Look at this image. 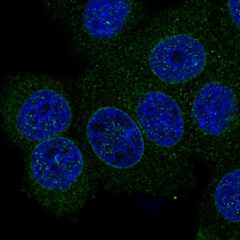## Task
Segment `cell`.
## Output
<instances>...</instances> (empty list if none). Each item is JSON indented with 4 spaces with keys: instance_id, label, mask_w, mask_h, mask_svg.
Segmentation results:
<instances>
[{
    "instance_id": "1",
    "label": "cell",
    "mask_w": 240,
    "mask_h": 240,
    "mask_svg": "<svg viewBox=\"0 0 240 240\" xmlns=\"http://www.w3.org/2000/svg\"><path fill=\"white\" fill-rule=\"evenodd\" d=\"M59 85L48 75L9 74L2 85L1 111L30 140L38 141L59 134L69 126L72 114Z\"/></svg>"
},
{
    "instance_id": "2",
    "label": "cell",
    "mask_w": 240,
    "mask_h": 240,
    "mask_svg": "<svg viewBox=\"0 0 240 240\" xmlns=\"http://www.w3.org/2000/svg\"><path fill=\"white\" fill-rule=\"evenodd\" d=\"M87 134L90 143L102 160L113 167H131L140 160L144 143L138 127L126 113L107 107L95 111L90 118Z\"/></svg>"
},
{
    "instance_id": "3",
    "label": "cell",
    "mask_w": 240,
    "mask_h": 240,
    "mask_svg": "<svg viewBox=\"0 0 240 240\" xmlns=\"http://www.w3.org/2000/svg\"><path fill=\"white\" fill-rule=\"evenodd\" d=\"M30 165L34 178L40 185L68 192L72 202L83 200L91 191L77 183L83 159L77 145L68 138L54 137L41 142L32 152Z\"/></svg>"
},
{
    "instance_id": "4",
    "label": "cell",
    "mask_w": 240,
    "mask_h": 240,
    "mask_svg": "<svg viewBox=\"0 0 240 240\" xmlns=\"http://www.w3.org/2000/svg\"><path fill=\"white\" fill-rule=\"evenodd\" d=\"M240 179L236 169L207 187L199 213V232L205 237L231 239L239 236Z\"/></svg>"
},
{
    "instance_id": "5",
    "label": "cell",
    "mask_w": 240,
    "mask_h": 240,
    "mask_svg": "<svg viewBox=\"0 0 240 240\" xmlns=\"http://www.w3.org/2000/svg\"><path fill=\"white\" fill-rule=\"evenodd\" d=\"M203 47L196 39L180 34L159 43L150 55V63L154 74L160 79L171 83H179L197 76L205 64Z\"/></svg>"
},
{
    "instance_id": "6",
    "label": "cell",
    "mask_w": 240,
    "mask_h": 240,
    "mask_svg": "<svg viewBox=\"0 0 240 240\" xmlns=\"http://www.w3.org/2000/svg\"><path fill=\"white\" fill-rule=\"evenodd\" d=\"M136 113L147 135L158 146H173L183 135L184 124L180 108L164 93L152 91L146 93L138 103Z\"/></svg>"
},
{
    "instance_id": "7",
    "label": "cell",
    "mask_w": 240,
    "mask_h": 240,
    "mask_svg": "<svg viewBox=\"0 0 240 240\" xmlns=\"http://www.w3.org/2000/svg\"><path fill=\"white\" fill-rule=\"evenodd\" d=\"M234 93L227 86L218 82L204 85L194 101L192 115L199 128L212 136L225 132L233 121L237 111Z\"/></svg>"
},
{
    "instance_id": "8",
    "label": "cell",
    "mask_w": 240,
    "mask_h": 240,
    "mask_svg": "<svg viewBox=\"0 0 240 240\" xmlns=\"http://www.w3.org/2000/svg\"><path fill=\"white\" fill-rule=\"evenodd\" d=\"M131 5L124 0H91L82 17L87 33L97 39L106 40L117 35L123 29Z\"/></svg>"
},
{
    "instance_id": "9",
    "label": "cell",
    "mask_w": 240,
    "mask_h": 240,
    "mask_svg": "<svg viewBox=\"0 0 240 240\" xmlns=\"http://www.w3.org/2000/svg\"><path fill=\"white\" fill-rule=\"evenodd\" d=\"M238 1H231L229 4L231 15L237 25H239V2H238Z\"/></svg>"
}]
</instances>
